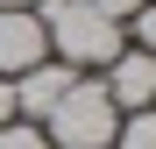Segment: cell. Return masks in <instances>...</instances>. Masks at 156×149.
<instances>
[{
  "instance_id": "obj_1",
  "label": "cell",
  "mask_w": 156,
  "mask_h": 149,
  "mask_svg": "<svg viewBox=\"0 0 156 149\" xmlns=\"http://www.w3.org/2000/svg\"><path fill=\"white\" fill-rule=\"evenodd\" d=\"M36 21H43V36H50V50H57V64H71V71H107L121 50H128V36H121V21H107V14H92L85 0H36Z\"/></svg>"
},
{
  "instance_id": "obj_2",
  "label": "cell",
  "mask_w": 156,
  "mask_h": 149,
  "mask_svg": "<svg viewBox=\"0 0 156 149\" xmlns=\"http://www.w3.org/2000/svg\"><path fill=\"white\" fill-rule=\"evenodd\" d=\"M114 128H121V107L99 78H71V92L43 114L50 149H114Z\"/></svg>"
},
{
  "instance_id": "obj_3",
  "label": "cell",
  "mask_w": 156,
  "mask_h": 149,
  "mask_svg": "<svg viewBox=\"0 0 156 149\" xmlns=\"http://www.w3.org/2000/svg\"><path fill=\"white\" fill-rule=\"evenodd\" d=\"M71 78H78V71H71V64H57V57L29 64V71L14 78V121H36V128H43V114L71 92Z\"/></svg>"
},
{
  "instance_id": "obj_4",
  "label": "cell",
  "mask_w": 156,
  "mask_h": 149,
  "mask_svg": "<svg viewBox=\"0 0 156 149\" xmlns=\"http://www.w3.org/2000/svg\"><path fill=\"white\" fill-rule=\"evenodd\" d=\"M50 57V36H43V21L36 7H14V14H0V78H21L29 64Z\"/></svg>"
},
{
  "instance_id": "obj_5",
  "label": "cell",
  "mask_w": 156,
  "mask_h": 149,
  "mask_svg": "<svg viewBox=\"0 0 156 149\" xmlns=\"http://www.w3.org/2000/svg\"><path fill=\"white\" fill-rule=\"evenodd\" d=\"M114 92V107L121 114H135V107H156V57L149 50H121V57L107 64V78H99Z\"/></svg>"
},
{
  "instance_id": "obj_6",
  "label": "cell",
  "mask_w": 156,
  "mask_h": 149,
  "mask_svg": "<svg viewBox=\"0 0 156 149\" xmlns=\"http://www.w3.org/2000/svg\"><path fill=\"white\" fill-rule=\"evenodd\" d=\"M114 149H156V107H135V114H121V128H114Z\"/></svg>"
},
{
  "instance_id": "obj_7",
  "label": "cell",
  "mask_w": 156,
  "mask_h": 149,
  "mask_svg": "<svg viewBox=\"0 0 156 149\" xmlns=\"http://www.w3.org/2000/svg\"><path fill=\"white\" fill-rule=\"evenodd\" d=\"M121 36H128V50H149L156 57V0H142V7L121 21Z\"/></svg>"
},
{
  "instance_id": "obj_8",
  "label": "cell",
  "mask_w": 156,
  "mask_h": 149,
  "mask_svg": "<svg viewBox=\"0 0 156 149\" xmlns=\"http://www.w3.org/2000/svg\"><path fill=\"white\" fill-rule=\"evenodd\" d=\"M0 149H50V135L36 121H7V128H0Z\"/></svg>"
},
{
  "instance_id": "obj_9",
  "label": "cell",
  "mask_w": 156,
  "mask_h": 149,
  "mask_svg": "<svg viewBox=\"0 0 156 149\" xmlns=\"http://www.w3.org/2000/svg\"><path fill=\"white\" fill-rule=\"evenodd\" d=\"M85 7H92V14H107V21H128L142 0H85Z\"/></svg>"
},
{
  "instance_id": "obj_10",
  "label": "cell",
  "mask_w": 156,
  "mask_h": 149,
  "mask_svg": "<svg viewBox=\"0 0 156 149\" xmlns=\"http://www.w3.org/2000/svg\"><path fill=\"white\" fill-rule=\"evenodd\" d=\"M14 121V78H0V128Z\"/></svg>"
},
{
  "instance_id": "obj_11",
  "label": "cell",
  "mask_w": 156,
  "mask_h": 149,
  "mask_svg": "<svg viewBox=\"0 0 156 149\" xmlns=\"http://www.w3.org/2000/svg\"><path fill=\"white\" fill-rule=\"evenodd\" d=\"M14 7H36V0H0V14H14Z\"/></svg>"
}]
</instances>
